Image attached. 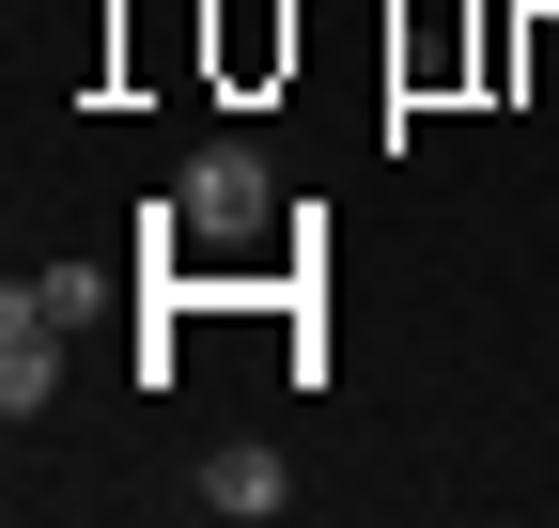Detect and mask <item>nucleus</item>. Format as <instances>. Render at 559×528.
<instances>
[{
  "label": "nucleus",
  "instance_id": "3",
  "mask_svg": "<svg viewBox=\"0 0 559 528\" xmlns=\"http://www.w3.org/2000/svg\"><path fill=\"white\" fill-rule=\"evenodd\" d=\"M280 497H296V482H280V451H249V435L218 451V467H202V513H234V528H264Z\"/></svg>",
  "mask_w": 559,
  "mask_h": 528
},
{
  "label": "nucleus",
  "instance_id": "1",
  "mask_svg": "<svg viewBox=\"0 0 559 528\" xmlns=\"http://www.w3.org/2000/svg\"><path fill=\"white\" fill-rule=\"evenodd\" d=\"M47 388H62V311H47V296L16 280V296H0V405H16V420H32V405H47Z\"/></svg>",
  "mask_w": 559,
  "mask_h": 528
},
{
  "label": "nucleus",
  "instance_id": "2",
  "mask_svg": "<svg viewBox=\"0 0 559 528\" xmlns=\"http://www.w3.org/2000/svg\"><path fill=\"white\" fill-rule=\"evenodd\" d=\"M264 203H280V187H264V156H234V141L187 171V233H218V249H234V233H264Z\"/></svg>",
  "mask_w": 559,
  "mask_h": 528
}]
</instances>
